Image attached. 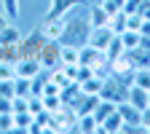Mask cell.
I'll return each instance as SVG.
<instances>
[{"instance_id": "15", "label": "cell", "mask_w": 150, "mask_h": 134, "mask_svg": "<svg viewBox=\"0 0 150 134\" xmlns=\"http://www.w3.org/2000/svg\"><path fill=\"white\" fill-rule=\"evenodd\" d=\"M115 110H118V105H115V102H110V99H102V97H99L97 107H94V118H97V121L102 123V121H105L107 116H112Z\"/></svg>"}, {"instance_id": "2", "label": "cell", "mask_w": 150, "mask_h": 134, "mask_svg": "<svg viewBox=\"0 0 150 134\" xmlns=\"http://www.w3.org/2000/svg\"><path fill=\"white\" fill-rule=\"evenodd\" d=\"M78 65H86V67H91L97 75H102V72L107 70V54L86 43V46L78 48ZM107 72H110V70H107Z\"/></svg>"}, {"instance_id": "3", "label": "cell", "mask_w": 150, "mask_h": 134, "mask_svg": "<svg viewBox=\"0 0 150 134\" xmlns=\"http://www.w3.org/2000/svg\"><path fill=\"white\" fill-rule=\"evenodd\" d=\"M118 116L123 118V126H121V131H123V134H131V131H145V126H142V110H139V107L129 105V102L123 99V102H118Z\"/></svg>"}, {"instance_id": "21", "label": "cell", "mask_w": 150, "mask_h": 134, "mask_svg": "<svg viewBox=\"0 0 150 134\" xmlns=\"http://www.w3.org/2000/svg\"><path fill=\"white\" fill-rule=\"evenodd\" d=\"M131 83L139 86V89H147V91H150V67H134Z\"/></svg>"}, {"instance_id": "4", "label": "cell", "mask_w": 150, "mask_h": 134, "mask_svg": "<svg viewBox=\"0 0 150 134\" xmlns=\"http://www.w3.org/2000/svg\"><path fill=\"white\" fill-rule=\"evenodd\" d=\"M126 91H129V83L115 78V75H105V83H102V91H99V97L102 99H110V102H123L126 99Z\"/></svg>"}, {"instance_id": "5", "label": "cell", "mask_w": 150, "mask_h": 134, "mask_svg": "<svg viewBox=\"0 0 150 134\" xmlns=\"http://www.w3.org/2000/svg\"><path fill=\"white\" fill-rule=\"evenodd\" d=\"M43 43H46V38H43V30L38 27V30H32L30 35H22V40H19V56H38V51L43 48Z\"/></svg>"}, {"instance_id": "27", "label": "cell", "mask_w": 150, "mask_h": 134, "mask_svg": "<svg viewBox=\"0 0 150 134\" xmlns=\"http://www.w3.org/2000/svg\"><path fill=\"white\" fill-rule=\"evenodd\" d=\"M0 113H13V99L11 97H0Z\"/></svg>"}, {"instance_id": "28", "label": "cell", "mask_w": 150, "mask_h": 134, "mask_svg": "<svg viewBox=\"0 0 150 134\" xmlns=\"http://www.w3.org/2000/svg\"><path fill=\"white\" fill-rule=\"evenodd\" d=\"M8 24H11V19L6 16V11H3V8H0V32H3V30H6Z\"/></svg>"}, {"instance_id": "13", "label": "cell", "mask_w": 150, "mask_h": 134, "mask_svg": "<svg viewBox=\"0 0 150 134\" xmlns=\"http://www.w3.org/2000/svg\"><path fill=\"white\" fill-rule=\"evenodd\" d=\"M131 56V62H134V67H150V48L147 46H137V48H131L126 51Z\"/></svg>"}, {"instance_id": "22", "label": "cell", "mask_w": 150, "mask_h": 134, "mask_svg": "<svg viewBox=\"0 0 150 134\" xmlns=\"http://www.w3.org/2000/svg\"><path fill=\"white\" fill-rule=\"evenodd\" d=\"M19 40H22V32L13 27V22H11L3 32H0V43H3V46H16Z\"/></svg>"}, {"instance_id": "11", "label": "cell", "mask_w": 150, "mask_h": 134, "mask_svg": "<svg viewBox=\"0 0 150 134\" xmlns=\"http://www.w3.org/2000/svg\"><path fill=\"white\" fill-rule=\"evenodd\" d=\"M126 102H129V105H134V107H139V110H147V107H150V91L131 83L129 91H126Z\"/></svg>"}, {"instance_id": "20", "label": "cell", "mask_w": 150, "mask_h": 134, "mask_svg": "<svg viewBox=\"0 0 150 134\" xmlns=\"http://www.w3.org/2000/svg\"><path fill=\"white\" fill-rule=\"evenodd\" d=\"M0 8L6 11V16L11 22H16V19L22 16V0H0Z\"/></svg>"}, {"instance_id": "18", "label": "cell", "mask_w": 150, "mask_h": 134, "mask_svg": "<svg viewBox=\"0 0 150 134\" xmlns=\"http://www.w3.org/2000/svg\"><path fill=\"white\" fill-rule=\"evenodd\" d=\"M59 62L62 67L64 65H78V46H67V43H59Z\"/></svg>"}, {"instance_id": "17", "label": "cell", "mask_w": 150, "mask_h": 134, "mask_svg": "<svg viewBox=\"0 0 150 134\" xmlns=\"http://www.w3.org/2000/svg\"><path fill=\"white\" fill-rule=\"evenodd\" d=\"M118 38H121V43H123V48H126V51H131V48L142 46V35H139L137 30H123Z\"/></svg>"}, {"instance_id": "8", "label": "cell", "mask_w": 150, "mask_h": 134, "mask_svg": "<svg viewBox=\"0 0 150 134\" xmlns=\"http://www.w3.org/2000/svg\"><path fill=\"white\" fill-rule=\"evenodd\" d=\"M38 72H43V65L38 56H19L16 59V75L22 78H35Z\"/></svg>"}, {"instance_id": "12", "label": "cell", "mask_w": 150, "mask_h": 134, "mask_svg": "<svg viewBox=\"0 0 150 134\" xmlns=\"http://www.w3.org/2000/svg\"><path fill=\"white\" fill-rule=\"evenodd\" d=\"M86 19H88V27H105L107 19H110V13L99 3H91V6H86Z\"/></svg>"}, {"instance_id": "1", "label": "cell", "mask_w": 150, "mask_h": 134, "mask_svg": "<svg viewBox=\"0 0 150 134\" xmlns=\"http://www.w3.org/2000/svg\"><path fill=\"white\" fill-rule=\"evenodd\" d=\"M86 6V3H83ZM83 6H78V8H72L70 13H67V22H64V32H62V38H59V43H67V46H86L88 43V19L81 13V8Z\"/></svg>"}, {"instance_id": "26", "label": "cell", "mask_w": 150, "mask_h": 134, "mask_svg": "<svg viewBox=\"0 0 150 134\" xmlns=\"http://www.w3.org/2000/svg\"><path fill=\"white\" fill-rule=\"evenodd\" d=\"M0 131H13V113H0Z\"/></svg>"}, {"instance_id": "19", "label": "cell", "mask_w": 150, "mask_h": 134, "mask_svg": "<svg viewBox=\"0 0 150 134\" xmlns=\"http://www.w3.org/2000/svg\"><path fill=\"white\" fill-rule=\"evenodd\" d=\"M35 123V116L30 110H19L13 113V129H22V131H30V126Z\"/></svg>"}, {"instance_id": "24", "label": "cell", "mask_w": 150, "mask_h": 134, "mask_svg": "<svg viewBox=\"0 0 150 134\" xmlns=\"http://www.w3.org/2000/svg\"><path fill=\"white\" fill-rule=\"evenodd\" d=\"M123 51H126V48H123V43H121V38L115 35V38L110 40V46L105 48V54H107V62H110V59H115V56H121Z\"/></svg>"}, {"instance_id": "14", "label": "cell", "mask_w": 150, "mask_h": 134, "mask_svg": "<svg viewBox=\"0 0 150 134\" xmlns=\"http://www.w3.org/2000/svg\"><path fill=\"white\" fill-rule=\"evenodd\" d=\"M102 83H105V75H88L86 81H81V89H83V94H97L99 97V91H102Z\"/></svg>"}, {"instance_id": "9", "label": "cell", "mask_w": 150, "mask_h": 134, "mask_svg": "<svg viewBox=\"0 0 150 134\" xmlns=\"http://www.w3.org/2000/svg\"><path fill=\"white\" fill-rule=\"evenodd\" d=\"M64 22H67V16H54V19H43V22H40L43 38H46V40H59V38H62V32H64Z\"/></svg>"}, {"instance_id": "29", "label": "cell", "mask_w": 150, "mask_h": 134, "mask_svg": "<svg viewBox=\"0 0 150 134\" xmlns=\"http://www.w3.org/2000/svg\"><path fill=\"white\" fill-rule=\"evenodd\" d=\"M139 35H142V38H150V22H147V19H142V27H139Z\"/></svg>"}, {"instance_id": "16", "label": "cell", "mask_w": 150, "mask_h": 134, "mask_svg": "<svg viewBox=\"0 0 150 134\" xmlns=\"http://www.w3.org/2000/svg\"><path fill=\"white\" fill-rule=\"evenodd\" d=\"M75 131H99V121L94 118V113H86V116H78V123H75Z\"/></svg>"}, {"instance_id": "7", "label": "cell", "mask_w": 150, "mask_h": 134, "mask_svg": "<svg viewBox=\"0 0 150 134\" xmlns=\"http://www.w3.org/2000/svg\"><path fill=\"white\" fill-rule=\"evenodd\" d=\"M115 38V32H112L107 24L105 27H91L88 30V46H94V48H99V51H105L107 46H110V40Z\"/></svg>"}, {"instance_id": "31", "label": "cell", "mask_w": 150, "mask_h": 134, "mask_svg": "<svg viewBox=\"0 0 150 134\" xmlns=\"http://www.w3.org/2000/svg\"><path fill=\"white\" fill-rule=\"evenodd\" d=\"M86 3H102V0H86Z\"/></svg>"}, {"instance_id": "30", "label": "cell", "mask_w": 150, "mask_h": 134, "mask_svg": "<svg viewBox=\"0 0 150 134\" xmlns=\"http://www.w3.org/2000/svg\"><path fill=\"white\" fill-rule=\"evenodd\" d=\"M112 3H118V6H121V8H123V3H126V0H112Z\"/></svg>"}, {"instance_id": "25", "label": "cell", "mask_w": 150, "mask_h": 134, "mask_svg": "<svg viewBox=\"0 0 150 134\" xmlns=\"http://www.w3.org/2000/svg\"><path fill=\"white\" fill-rule=\"evenodd\" d=\"M40 99H43V110H48V113L62 107V97H40Z\"/></svg>"}, {"instance_id": "23", "label": "cell", "mask_w": 150, "mask_h": 134, "mask_svg": "<svg viewBox=\"0 0 150 134\" xmlns=\"http://www.w3.org/2000/svg\"><path fill=\"white\" fill-rule=\"evenodd\" d=\"M107 27L115 32V35H121V32L126 30V11H123V8H121V11H115V13L107 19Z\"/></svg>"}, {"instance_id": "6", "label": "cell", "mask_w": 150, "mask_h": 134, "mask_svg": "<svg viewBox=\"0 0 150 134\" xmlns=\"http://www.w3.org/2000/svg\"><path fill=\"white\" fill-rule=\"evenodd\" d=\"M59 40H46L43 43V48L38 51V59H40V65H43V70H54V67H59L62 62H59Z\"/></svg>"}, {"instance_id": "10", "label": "cell", "mask_w": 150, "mask_h": 134, "mask_svg": "<svg viewBox=\"0 0 150 134\" xmlns=\"http://www.w3.org/2000/svg\"><path fill=\"white\" fill-rule=\"evenodd\" d=\"M86 0H51L48 3V11H46V16L43 19H54V16H67L72 8H78V6H83Z\"/></svg>"}]
</instances>
